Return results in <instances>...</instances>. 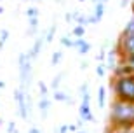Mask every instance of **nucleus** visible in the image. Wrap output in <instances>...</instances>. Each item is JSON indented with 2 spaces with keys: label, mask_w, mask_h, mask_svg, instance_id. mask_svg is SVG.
<instances>
[{
  "label": "nucleus",
  "mask_w": 134,
  "mask_h": 133,
  "mask_svg": "<svg viewBox=\"0 0 134 133\" xmlns=\"http://www.w3.org/2000/svg\"><path fill=\"white\" fill-rule=\"evenodd\" d=\"M18 68H19V88L26 91L33 75V58L28 53H21L18 58Z\"/></svg>",
  "instance_id": "3"
},
{
  "label": "nucleus",
  "mask_w": 134,
  "mask_h": 133,
  "mask_svg": "<svg viewBox=\"0 0 134 133\" xmlns=\"http://www.w3.org/2000/svg\"><path fill=\"white\" fill-rule=\"evenodd\" d=\"M92 2H94V4H98V2H104V4H106L108 0H92Z\"/></svg>",
  "instance_id": "34"
},
{
  "label": "nucleus",
  "mask_w": 134,
  "mask_h": 133,
  "mask_svg": "<svg viewBox=\"0 0 134 133\" xmlns=\"http://www.w3.org/2000/svg\"><path fill=\"white\" fill-rule=\"evenodd\" d=\"M84 42H85V39H73V46H71V49H79Z\"/></svg>",
  "instance_id": "27"
},
{
  "label": "nucleus",
  "mask_w": 134,
  "mask_h": 133,
  "mask_svg": "<svg viewBox=\"0 0 134 133\" xmlns=\"http://www.w3.org/2000/svg\"><path fill=\"white\" fill-rule=\"evenodd\" d=\"M77 25H80V26H87L89 25V16L87 14H80L79 18H77V21H75Z\"/></svg>",
  "instance_id": "22"
},
{
  "label": "nucleus",
  "mask_w": 134,
  "mask_h": 133,
  "mask_svg": "<svg viewBox=\"0 0 134 133\" xmlns=\"http://www.w3.org/2000/svg\"><path fill=\"white\" fill-rule=\"evenodd\" d=\"M104 74H106V67H104V63H98L96 65V75H98V77H104Z\"/></svg>",
  "instance_id": "23"
},
{
  "label": "nucleus",
  "mask_w": 134,
  "mask_h": 133,
  "mask_svg": "<svg viewBox=\"0 0 134 133\" xmlns=\"http://www.w3.org/2000/svg\"><path fill=\"white\" fill-rule=\"evenodd\" d=\"M87 67H89V63H87V61H82V63H80V70H85Z\"/></svg>",
  "instance_id": "31"
},
{
  "label": "nucleus",
  "mask_w": 134,
  "mask_h": 133,
  "mask_svg": "<svg viewBox=\"0 0 134 133\" xmlns=\"http://www.w3.org/2000/svg\"><path fill=\"white\" fill-rule=\"evenodd\" d=\"M26 16L28 18H38V9L37 7H28L26 9Z\"/></svg>",
  "instance_id": "24"
},
{
  "label": "nucleus",
  "mask_w": 134,
  "mask_h": 133,
  "mask_svg": "<svg viewBox=\"0 0 134 133\" xmlns=\"http://www.w3.org/2000/svg\"><path fill=\"white\" fill-rule=\"evenodd\" d=\"M38 18H28V25H30V28H33V30H37L38 28Z\"/></svg>",
  "instance_id": "25"
},
{
  "label": "nucleus",
  "mask_w": 134,
  "mask_h": 133,
  "mask_svg": "<svg viewBox=\"0 0 134 133\" xmlns=\"http://www.w3.org/2000/svg\"><path fill=\"white\" fill-rule=\"evenodd\" d=\"M108 131L110 133H134V130H110L108 128Z\"/></svg>",
  "instance_id": "28"
},
{
  "label": "nucleus",
  "mask_w": 134,
  "mask_h": 133,
  "mask_svg": "<svg viewBox=\"0 0 134 133\" xmlns=\"http://www.w3.org/2000/svg\"><path fill=\"white\" fill-rule=\"evenodd\" d=\"M104 9H106V4L104 2H98V4H94V11H92V14L98 18V21L103 19L104 16Z\"/></svg>",
  "instance_id": "10"
},
{
  "label": "nucleus",
  "mask_w": 134,
  "mask_h": 133,
  "mask_svg": "<svg viewBox=\"0 0 134 133\" xmlns=\"http://www.w3.org/2000/svg\"><path fill=\"white\" fill-rule=\"evenodd\" d=\"M0 124H2V119H0Z\"/></svg>",
  "instance_id": "40"
},
{
  "label": "nucleus",
  "mask_w": 134,
  "mask_h": 133,
  "mask_svg": "<svg viewBox=\"0 0 134 133\" xmlns=\"http://www.w3.org/2000/svg\"><path fill=\"white\" fill-rule=\"evenodd\" d=\"M26 93H28V91H25V89H21V88L14 89V102H16V105H18V114H19V117L23 119V121H28V117H30Z\"/></svg>",
  "instance_id": "5"
},
{
  "label": "nucleus",
  "mask_w": 134,
  "mask_h": 133,
  "mask_svg": "<svg viewBox=\"0 0 134 133\" xmlns=\"http://www.w3.org/2000/svg\"><path fill=\"white\" fill-rule=\"evenodd\" d=\"M108 124L110 130H134V102L111 100Z\"/></svg>",
  "instance_id": "1"
},
{
  "label": "nucleus",
  "mask_w": 134,
  "mask_h": 133,
  "mask_svg": "<svg viewBox=\"0 0 134 133\" xmlns=\"http://www.w3.org/2000/svg\"><path fill=\"white\" fill-rule=\"evenodd\" d=\"M56 133H70V124H61L59 128H56Z\"/></svg>",
  "instance_id": "26"
},
{
  "label": "nucleus",
  "mask_w": 134,
  "mask_h": 133,
  "mask_svg": "<svg viewBox=\"0 0 134 133\" xmlns=\"http://www.w3.org/2000/svg\"><path fill=\"white\" fill-rule=\"evenodd\" d=\"M65 19H66V23H71V12H66V14H65Z\"/></svg>",
  "instance_id": "30"
},
{
  "label": "nucleus",
  "mask_w": 134,
  "mask_h": 133,
  "mask_svg": "<svg viewBox=\"0 0 134 133\" xmlns=\"http://www.w3.org/2000/svg\"><path fill=\"white\" fill-rule=\"evenodd\" d=\"M125 4H127V0H120V5L122 7H125Z\"/></svg>",
  "instance_id": "32"
},
{
  "label": "nucleus",
  "mask_w": 134,
  "mask_h": 133,
  "mask_svg": "<svg viewBox=\"0 0 134 133\" xmlns=\"http://www.w3.org/2000/svg\"><path fill=\"white\" fill-rule=\"evenodd\" d=\"M122 33H134V16L131 18L129 21H127V25L124 26V30H122Z\"/></svg>",
  "instance_id": "20"
},
{
  "label": "nucleus",
  "mask_w": 134,
  "mask_h": 133,
  "mask_svg": "<svg viewBox=\"0 0 134 133\" xmlns=\"http://www.w3.org/2000/svg\"><path fill=\"white\" fill-rule=\"evenodd\" d=\"M44 44H45V32H44V33H40L38 37L35 39L33 46H31V49L28 51V54H30L33 60H37V58H38V54L42 53V49H44Z\"/></svg>",
  "instance_id": "8"
},
{
  "label": "nucleus",
  "mask_w": 134,
  "mask_h": 133,
  "mask_svg": "<svg viewBox=\"0 0 134 133\" xmlns=\"http://www.w3.org/2000/svg\"><path fill=\"white\" fill-rule=\"evenodd\" d=\"M85 35V26H80V25H75L71 28V37L73 39H84Z\"/></svg>",
  "instance_id": "13"
},
{
  "label": "nucleus",
  "mask_w": 134,
  "mask_h": 133,
  "mask_svg": "<svg viewBox=\"0 0 134 133\" xmlns=\"http://www.w3.org/2000/svg\"><path fill=\"white\" fill-rule=\"evenodd\" d=\"M37 86H38L40 96H49V88H47V84H45L44 81H38V82H37Z\"/></svg>",
  "instance_id": "18"
},
{
  "label": "nucleus",
  "mask_w": 134,
  "mask_h": 133,
  "mask_svg": "<svg viewBox=\"0 0 134 133\" xmlns=\"http://www.w3.org/2000/svg\"><path fill=\"white\" fill-rule=\"evenodd\" d=\"M106 105V88L104 86H99L98 88V107L103 109Z\"/></svg>",
  "instance_id": "11"
},
{
  "label": "nucleus",
  "mask_w": 134,
  "mask_h": 133,
  "mask_svg": "<svg viewBox=\"0 0 134 133\" xmlns=\"http://www.w3.org/2000/svg\"><path fill=\"white\" fill-rule=\"evenodd\" d=\"M132 2H134V0H132Z\"/></svg>",
  "instance_id": "42"
},
{
  "label": "nucleus",
  "mask_w": 134,
  "mask_h": 133,
  "mask_svg": "<svg viewBox=\"0 0 134 133\" xmlns=\"http://www.w3.org/2000/svg\"><path fill=\"white\" fill-rule=\"evenodd\" d=\"M115 49L119 51L120 60L134 63V33H120L117 44H115Z\"/></svg>",
  "instance_id": "4"
},
{
  "label": "nucleus",
  "mask_w": 134,
  "mask_h": 133,
  "mask_svg": "<svg viewBox=\"0 0 134 133\" xmlns=\"http://www.w3.org/2000/svg\"><path fill=\"white\" fill-rule=\"evenodd\" d=\"M120 63V54L119 51L115 49V47H111V49L106 53V60H104V67H106V70H110V72H113L115 68H117V65Z\"/></svg>",
  "instance_id": "6"
},
{
  "label": "nucleus",
  "mask_w": 134,
  "mask_h": 133,
  "mask_svg": "<svg viewBox=\"0 0 134 133\" xmlns=\"http://www.w3.org/2000/svg\"><path fill=\"white\" fill-rule=\"evenodd\" d=\"M52 98L56 100V102H68V95L65 93V91H61V89H58V91H52Z\"/></svg>",
  "instance_id": "17"
},
{
  "label": "nucleus",
  "mask_w": 134,
  "mask_h": 133,
  "mask_svg": "<svg viewBox=\"0 0 134 133\" xmlns=\"http://www.w3.org/2000/svg\"><path fill=\"white\" fill-rule=\"evenodd\" d=\"M131 11H132V16H134V2L131 4Z\"/></svg>",
  "instance_id": "36"
},
{
  "label": "nucleus",
  "mask_w": 134,
  "mask_h": 133,
  "mask_svg": "<svg viewBox=\"0 0 134 133\" xmlns=\"http://www.w3.org/2000/svg\"><path fill=\"white\" fill-rule=\"evenodd\" d=\"M115 77H122V75H134V63H129L125 60H120L117 68L113 70Z\"/></svg>",
  "instance_id": "7"
},
{
  "label": "nucleus",
  "mask_w": 134,
  "mask_h": 133,
  "mask_svg": "<svg viewBox=\"0 0 134 133\" xmlns=\"http://www.w3.org/2000/svg\"><path fill=\"white\" fill-rule=\"evenodd\" d=\"M59 44L63 46V47H70V49H71V46H73V37H71V33L63 35L59 39Z\"/></svg>",
  "instance_id": "16"
},
{
  "label": "nucleus",
  "mask_w": 134,
  "mask_h": 133,
  "mask_svg": "<svg viewBox=\"0 0 134 133\" xmlns=\"http://www.w3.org/2000/svg\"><path fill=\"white\" fill-rule=\"evenodd\" d=\"M5 88V82H4V81H0V89H4Z\"/></svg>",
  "instance_id": "33"
},
{
  "label": "nucleus",
  "mask_w": 134,
  "mask_h": 133,
  "mask_svg": "<svg viewBox=\"0 0 134 133\" xmlns=\"http://www.w3.org/2000/svg\"><path fill=\"white\" fill-rule=\"evenodd\" d=\"M28 133H42V131H40V128H37V126H31V128L28 130Z\"/></svg>",
  "instance_id": "29"
},
{
  "label": "nucleus",
  "mask_w": 134,
  "mask_h": 133,
  "mask_svg": "<svg viewBox=\"0 0 134 133\" xmlns=\"http://www.w3.org/2000/svg\"><path fill=\"white\" fill-rule=\"evenodd\" d=\"M61 60H63V51L61 49L54 51V53L51 54V67H58L61 63Z\"/></svg>",
  "instance_id": "12"
},
{
  "label": "nucleus",
  "mask_w": 134,
  "mask_h": 133,
  "mask_svg": "<svg viewBox=\"0 0 134 133\" xmlns=\"http://www.w3.org/2000/svg\"><path fill=\"white\" fill-rule=\"evenodd\" d=\"M77 133H89V131H87V130H82V128H80V130H79Z\"/></svg>",
  "instance_id": "35"
},
{
  "label": "nucleus",
  "mask_w": 134,
  "mask_h": 133,
  "mask_svg": "<svg viewBox=\"0 0 134 133\" xmlns=\"http://www.w3.org/2000/svg\"><path fill=\"white\" fill-rule=\"evenodd\" d=\"M89 51H91V42H87V40H85L84 44H82L79 49H77V53H79L80 56H84V54H87Z\"/></svg>",
  "instance_id": "19"
},
{
  "label": "nucleus",
  "mask_w": 134,
  "mask_h": 133,
  "mask_svg": "<svg viewBox=\"0 0 134 133\" xmlns=\"http://www.w3.org/2000/svg\"><path fill=\"white\" fill-rule=\"evenodd\" d=\"M110 89L115 100L134 102V75H122V77L113 75L110 82Z\"/></svg>",
  "instance_id": "2"
},
{
  "label": "nucleus",
  "mask_w": 134,
  "mask_h": 133,
  "mask_svg": "<svg viewBox=\"0 0 134 133\" xmlns=\"http://www.w3.org/2000/svg\"><path fill=\"white\" fill-rule=\"evenodd\" d=\"M79 2H85V0H79Z\"/></svg>",
  "instance_id": "38"
},
{
  "label": "nucleus",
  "mask_w": 134,
  "mask_h": 133,
  "mask_svg": "<svg viewBox=\"0 0 134 133\" xmlns=\"http://www.w3.org/2000/svg\"><path fill=\"white\" fill-rule=\"evenodd\" d=\"M56 37V25H51L49 28L45 30V44H51Z\"/></svg>",
  "instance_id": "15"
},
{
  "label": "nucleus",
  "mask_w": 134,
  "mask_h": 133,
  "mask_svg": "<svg viewBox=\"0 0 134 133\" xmlns=\"http://www.w3.org/2000/svg\"><path fill=\"white\" fill-rule=\"evenodd\" d=\"M104 133H110V131H108V130H106V131H104Z\"/></svg>",
  "instance_id": "39"
},
{
  "label": "nucleus",
  "mask_w": 134,
  "mask_h": 133,
  "mask_svg": "<svg viewBox=\"0 0 134 133\" xmlns=\"http://www.w3.org/2000/svg\"><path fill=\"white\" fill-rule=\"evenodd\" d=\"M38 110H40V114H42V119H45L47 116H49V112H51V100H49V96H40V100H38Z\"/></svg>",
  "instance_id": "9"
},
{
  "label": "nucleus",
  "mask_w": 134,
  "mask_h": 133,
  "mask_svg": "<svg viewBox=\"0 0 134 133\" xmlns=\"http://www.w3.org/2000/svg\"><path fill=\"white\" fill-rule=\"evenodd\" d=\"M2 12H4V7H0V14H2Z\"/></svg>",
  "instance_id": "37"
},
{
  "label": "nucleus",
  "mask_w": 134,
  "mask_h": 133,
  "mask_svg": "<svg viewBox=\"0 0 134 133\" xmlns=\"http://www.w3.org/2000/svg\"><path fill=\"white\" fill-rule=\"evenodd\" d=\"M31 2H37V0H31Z\"/></svg>",
  "instance_id": "41"
},
{
  "label": "nucleus",
  "mask_w": 134,
  "mask_h": 133,
  "mask_svg": "<svg viewBox=\"0 0 134 133\" xmlns=\"http://www.w3.org/2000/svg\"><path fill=\"white\" fill-rule=\"evenodd\" d=\"M63 77H65V72L54 75V79H52V82H51V89H52V91H58V89H59L61 82H63Z\"/></svg>",
  "instance_id": "14"
},
{
  "label": "nucleus",
  "mask_w": 134,
  "mask_h": 133,
  "mask_svg": "<svg viewBox=\"0 0 134 133\" xmlns=\"http://www.w3.org/2000/svg\"><path fill=\"white\" fill-rule=\"evenodd\" d=\"M7 39H9V30H2L0 32V49H4V46H5V42H7Z\"/></svg>",
  "instance_id": "21"
}]
</instances>
